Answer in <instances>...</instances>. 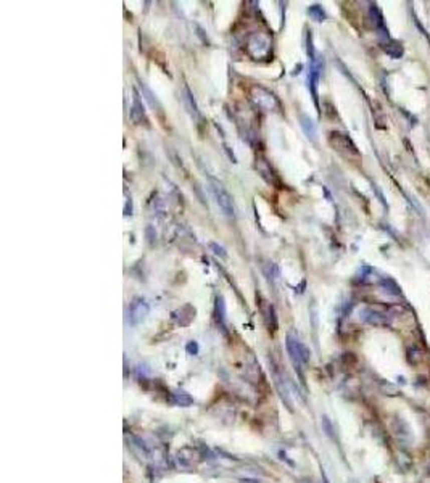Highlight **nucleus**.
Wrapping results in <instances>:
<instances>
[{"label": "nucleus", "instance_id": "nucleus-12", "mask_svg": "<svg viewBox=\"0 0 430 483\" xmlns=\"http://www.w3.org/2000/svg\"><path fill=\"white\" fill-rule=\"evenodd\" d=\"M210 247L214 250V253H216V255H221V256H226V251H224V248H222V247H219V245H216V243H210Z\"/></svg>", "mask_w": 430, "mask_h": 483}, {"label": "nucleus", "instance_id": "nucleus-3", "mask_svg": "<svg viewBox=\"0 0 430 483\" xmlns=\"http://www.w3.org/2000/svg\"><path fill=\"white\" fill-rule=\"evenodd\" d=\"M287 350L292 358V361L297 366H302L310 361V351L302 342H298L295 337L287 335Z\"/></svg>", "mask_w": 430, "mask_h": 483}, {"label": "nucleus", "instance_id": "nucleus-4", "mask_svg": "<svg viewBox=\"0 0 430 483\" xmlns=\"http://www.w3.org/2000/svg\"><path fill=\"white\" fill-rule=\"evenodd\" d=\"M251 100L255 102L258 106L264 110H275L279 108V102L269 90H266L263 87H253L251 89Z\"/></svg>", "mask_w": 430, "mask_h": 483}, {"label": "nucleus", "instance_id": "nucleus-8", "mask_svg": "<svg viewBox=\"0 0 430 483\" xmlns=\"http://www.w3.org/2000/svg\"><path fill=\"white\" fill-rule=\"evenodd\" d=\"M302 127H303V131L306 132V135L311 137V139H314V135H316V127H314L313 121L310 118L302 116Z\"/></svg>", "mask_w": 430, "mask_h": 483}, {"label": "nucleus", "instance_id": "nucleus-7", "mask_svg": "<svg viewBox=\"0 0 430 483\" xmlns=\"http://www.w3.org/2000/svg\"><path fill=\"white\" fill-rule=\"evenodd\" d=\"M173 403L176 406H184V408H187V406H190L192 403H194V398H192L186 392H178V393L173 395Z\"/></svg>", "mask_w": 430, "mask_h": 483}, {"label": "nucleus", "instance_id": "nucleus-2", "mask_svg": "<svg viewBox=\"0 0 430 483\" xmlns=\"http://www.w3.org/2000/svg\"><path fill=\"white\" fill-rule=\"evenodd\" d=\"M247 50L253 60L266 58L271 52V39L263 33H253L248 37Z\"/></svg>", "mask_w": 430, "mask_h": 483}, {"label": "nucleus", "instance_id": "nucleus-10", "mask_svg": "<svg viewBox=\"0 0 430 483\" xmlns=\"http://www.w3.org/2000/svg\"><path fill=\"white\" fill-rule=\"evenodd\" d=\"M140 89H142V94L145 95V98H147V100H149V103L153 106V108H157L158 111H161V105L158 103V100H157V98H153V94H152V92H150V89H147V87H145L144 86V84H140Z\"/></svg>", "mask_w": 430, "mask_h": 483}, {"label": "nucleus", "instance_id": "nucleus-11", "mask_svg": "<svg viewBox=\"0 0 430 483\" xmlns=\"http://www.w3.org/2000/svg\"><path fill=\"white\" fill-rule=\"evenodd\" d=\"M322 425H324V430L327 432V435L332 436L334 435V428H332V424H330V420L327 417H322Z\"/></svg>", "mask_w": 430, "mask_h": 483}, {"label": "nucleus", "instance_id": "nucleus-9", "mask_svg": "<svg viewBox=\"0 0 430 483\" xmlns=\"http://www.w3.org/2000/svg\"><path fill=\"white\" fill-rule=\"evenodd\" d=\"M184 92H186V97H184V98H186V102H187V108H189V111H190L192 114H195V116H198L197 103H195V100H194V97H192V94H190L189 87H186V89H184Z\"/></svg>", "mask_w": 430, "mask_h": 483}, {"label": "nucleus", "instance_id": "nucleus-15", "mask_svg": "<svg viewBox=\"0 0 430 483\" xmlns=\"http://www.w3.org/2000/svg\"><path fill=\"white\" fill-rule=\"evenodd\" d=\"M242 483H259L258 480H251V478H242Z\"/></svg>", "mask_w": 430, "mask_h": 483}, {"label": "nucleus", "instance_id": "nucleus-5", "mask_svg": "<svg viewBox=\"0 0 430 483\" xmlns=\"http://www.w3.org/2000/svg\"><path fill=\"white\" fill-rule=\"evenodd\" d=\"M149 304L145 303V300L142 298H135V300L130 303L129 306V320L130 324H140L142 320H145V317L149 316Z\"/></svg>", "mask_w": 430, "mask_h": 483}, {"label": "nucleus", "instance_id": "nucleus-14", "mask_svg": "<svg viewBox=\"0 0 430 483\" xmlns=\"http://www.w3.org/2000/svg\"><path fill=\"white\" fill-rule=\"evenodd\" d=\"M187 351H189V353H192V355H195V353L198 351V347H197V343H194V342H192V343H189V345H187Z\"/></svg>", "mask_w": 430, "mask_h": 483}, {"label": "nucleus", "instance_id": "nucleus-16", "mask_svg": "<svg viewBox=\"0 0 430 483\" xmlns=\"http://www.w3.org/2000/svg\"><path fill=\"white\" fill-rule=\"evenodd\" d=\"M306 483H314V481H306Z\"/></svg>", "mask_w": 430, "mask_h": 483}, {"label": "nucleus", "instance_id": "nucleus-13", "mask_svg": "<svg viewBox=\"0 0 430 483\" xmlns=\"http://www.w3.org/2000/svg\"><path fill=\"white\" fill-rule=\"evenodd\" d=\"M310 15H313V17H316V18H318V21H321V20H322V17H324V15H319V9H318V5L311 7V9H310Z\"/></svg>", "mask_w": 430, "mask_h": 483}, {"label": "nucleus", "instance_id": "nucleus-1", "mask_svg": "<svg viewBox=\"0 0 430 483\" xmlns=\"http://www.w3.org/2000/svg\"><path fill=\"white\" fill-rule=\"evenodd\" d=\"M210 189H211V194L214 197V200H216L218 208L222 211V214L227 218H234L235 210H234V202H232V197L226 190V187L222 186V184L216 179H210Z\"/></svg>", "mask_w": 430, "mask_h": 483}, {"label": "nucleus", "instance_id": "nucleus-6", "mask_svg": "<svg viewBox=\"0 0 430 483\" xmlns=\"http://www.w3.org/2000/svg\"><path fill=\"white\" fill-rule=\"evenodd\" d=\"M130 119H132L135 124H147V114H145V108L142 105V100L139 94L134 90V100H132V108H130Z\"/></svg>", "mask_w": 430, "mask_h": 483}]
</instances>
